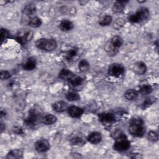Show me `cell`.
I'll list each match as a JSON object with an SVG mask.
<instances>
[{
    "label": "cell",
    "instance_id": "cell-16",
    "mask_svg": "<svg viewBox=\"0 0 159 159\" xmlns=\"http://www.w3.org/2000/svg\"><path fill=\"white\" fill-rule=\"evenodd\" d=\"M74 76H75V74L72 71L67 69H62L58 74V76L62 80H70Z\"/></svg>",
    "mask_w": 159,
    "mask_h": 159
},
{
    "label": "cell",
    "instance_id": "cell-17",
    "mask_svg": "<svg viewBox=\"0 0 159 159\" xmlns=\"http://www.w3.org/2000/svg\"><path fill=\"white\" fill-rule=\"evenodd\" d=\"M36 66V61L33 58H29L23 65V68L25 70L30 71L34 70Z\"/></svg>",
    "mask_w": 159,
    "mask_h": 159
},
{
    "label": "cell",
    "instance_id": "cell-22",
    "mask_svg": "<svg viewBox=\"0 0 159 159\" xmlns=\"http://www.w3.org/2000/svg\"><path fill=\"white\" fill-rule=\"evenodd\" d=\"M24 13L27 16H31L33 15L35 11H36V8L34 4H27L24 8Z\"/></svg>",
    "mask_w": 159,
    "mask_h": 159
},
{
    "label": "cell",
    "instance_id": "cell-9",
    "mask_svg": "<svg viewBox=\"0 0 159 159\" xmlns=\"http://www.w3.org/2000/svg\"><path fill=\"white\" fill-rule=\"evenodd\" d=\"M35 148L39 152H45L49 150L50 144L46 139H40L35 142Z\"/></svg>",
    "mask_w": 159,
    "mask_h": 159
},
{
    "label": "cell",
    "instance_id": "cell-1",
    "mask_svg": "<svg viewBox=\"0 0 159 159\" xmlns=\"http://www.w3.org/2000/svg\"><path fill=\"white\" fill-rule=\"evenodd\" d=\"M129 131L131 135L135 137H142L145 133L143 121L140 118L135 117L130 120Z\"/></svg>",
    "mask_w": 159,
    "mask_h": 159
},
{
    "label": "cell",
    "instance_id": "cell-8",
    "mask_svg": "<svg viewBox=\"0 0 159 159\" xmlns=\"http://www.w3.org/2000/svg\"><path fill=\"white\" fill-rule=\"evenodd\" d=\"M99 119L101 123L104 125H109L114 122L116 120V117L113 113L104 112L99 115Z\"/></svg>",
    "mask_w": 159,
    "mask_h": 159
},
{
    "label": "cell",
    "instance_id": "cell-23",
    "mask_svg": "<svg viewBox=\"0 0 159 159\" xmlns=\"http://www.w3.org/2000/svg\"><path fill=\"white\" fill-rule=\"evenodd\" d=\"M110 42L112 43V44L114 47H116V48H117L119 49L122 46V45L123 43L122 39L118 35H116V36H114L113 37H112L111 39L110 40Z\"/></svg>",
    "mask_w": 159,
    "mask_h": 159
},
{
    "label": "cell",
    "instance_id": "cell-30",
    "mask_svg": "<svg viewBox=\"0 0 159 159\" xmlns=\"http://www.w3.org/2000/svg\"><path fill=\"white\" fill-rule=\"evenodd\" d=\"M77 53H78V50L76 48H72L67 52L66 58L68 60H71L76 56Z\"/></svg>",
    "mask_w": 159,
    "mask_h": 159
},
{
    "label": "cell",
    "instance_id": "cell-36",
    "mask_svg": "<svg viewBox=\"0 0 159 159\" xmlns=\"http://www.w3.org/2000/svg\"><path fill=\"white\" fill-rule=\"evenodd\" d=\"M153 103V101L150 99H147L143 101V102L142 104V107L143 109H145L147 107H148L150 105H151Z\"/></svg>",
    "mask_w": 159,
    "mask_h": 159
},
{
    "label": "cell",
    "instance_id": "cell-15",
    "mask_svg": "<svg viewBox=\"0 0 159 159\" xmlns=\"http://www.w3.org/2000/svg\"><path fill=\"white\" fill-rule=\"evenodd\" d=\"M127 2H128L127 1H116L112 6V11L116 13L122 12L124 10V7H125V4Z\"/></svg>",
    "mask_w": 159,
    "mask_h": 159
},
{
    "label": "cell",
    "instance_id": "cell-2",
    "mask_svg": "<svg viewBox=\"0 0 159 159\" xmlns=\"http://www.w3.org/2000/svg\"><path fill=\"white\" fill-rule=\"evenodd\" d=\"M149 11L146 7H140L135 13L129 17V20L131 23L142 22L149 17Z\"/></svg>",
    "mask_w": 159,
    "mask_h": 159
},
{
    "label": "cell",
    "instance_id": "cell-21",
    "mask_svg": "<svg viewBox=\"0 0 159 159\" xmlns=\"http://www.w3.org/2000/svg\"><path fill=\"white\" fill-rule=\"evenodd\" d=\"M124 96H125V99L129 101L135 100L138 96V93L135 89H130L125 91V93L124 94Z\"/></svg>",
    "mask_w": 159,
    "mask_h": 159
},
{
    "label": "cell",
    "instance_id": "cell-5",
    "mask_svg": "<svg viewBox=\"0 0 159 159\" xmlns=\"http://www.w3.org/2000/svg\"><path fill=\"white\" fill-rule=\"evenodd\" d=\"M130 147V142L127 140L125 136L117 139L116 142L114 143L113 148L115 150L118 152H124L128 150Z\"/></svg>",
    "mask_w": 159,
    "mask_h": 159
},
{
    "label": "cell",
    "instance_id": "cell-3",
    "mask_svg": "<svg viewBox=\"0 0 159 159\" xmlns=\"http://www.w3.org/2000/svg\"><path fill=\"white\" fill-rule=\"evenodd\" d=\"M57 42L52 39L42 38L39 39L36 42V47L44 51H52L56 48Z\"/></svg>",
    "mask_w": 159,
    "mask_h": 159
},
{
    "label": "cell",
    "instance_id": "cell-12",
    "mask_svg": "<svg viewBox=\"0 0 159 159\" xmlns=\"http://www.w3.org/2000/svg\"><path fill=\"white\" fill-rule=\"evenodd\" d=\"M102 140L101 134L98 132H93L88 137V140L93 144H98Z\"/></svg>",
    "mask_w": 159,
    "mask_h": 159
},
{
    "label": "cell",
    "instance_id": "cell-11",
    "mask_svg": "<svg viewBox=\"0 0 159 159\" xmlns=\"http://www.w3.org/2000/svg\"><path fill=\"white\" fill-rule=\"evenodd\" d=\"M133 70L137 74L143 75L147 71V66L145 63L142 61H137L134 65Z\"/></svg>",
    "mask_w": 159,
    "mask_h": 159
},
{
    "label": "cell",
    "instance_id": "cell-34",
    "mask_svg": "<svg viewBox=\"0 0 159 159\" xmlns=\"http://www.w3.org/2000/svg\"><path fill=\"white\" fill-rule=\"evenodd\" d=\"M148 138L149 140H150L153 142H156L158 140V134L156 132L150 131L148 134Z\"/></svg>",
    "mask_w": 159,
    "mask_h": 159
},
{
    "label": "cell",
    "instance_id": "cell-25",
    "mask_svg": "<svg viewBox=\"0 0 159 159\" xmlns=\"http://www.w3.org/2000/svg\"><path fill=\"white\" fill-rule=\"evenodd\" d=\"M29 25H30L32 27H39L42 25V21L41 20L37 17H32L30 19H29L28 22Z\"/></svg>",
    "mask_w": 159,
    "mask_h": 159
},
{
    "label": "cell",
    "instance_id": "cell-14",
    "mask_svg": "<svg viewBox=\"0 0 159 159\" xmlns=\"http://www.w3.org/2000/svg\"><path fill=\"white\" fill-rule=\"evenodd\" d=\"M53 109L58 112H61L68 109V104L64 101H58L52 105Z\"/></svg>",
    "mask_w": 159,
    "mask_h": 159
},
{
    "label": "cell",
    "instance_id": "cell-13",
    "mask_svg": "<svg viewBox=\"0 0 159 159\" xmlns=\"http://www.w3.org/2000/svg\"><path fill=\"white\" fill-rule=\"evenodd\" d=\"M104 50L107 53V54L109 56H111V57L116 55L119 51V48L114 47L112 44V43L110 42V40L106 43L104 46Z\"/></svg>",
    "mask_w": 159,
    "mask_h": 159
},
{
    "label": "cell",
    "instance_id": "cell-26",
    "mask_svg": "<svg viewBox=\"0 0 159 159\" xmlns=\"http://www.w3.org/2000/svg\"><path fill=\"white\" fill-rule=\"evenodd\" d=\"M69 81L72 86H78L82 84V83L83 81V79L80 76H77L75 75L72 78H71L69 80Z\"/></svg>",
    "mask_w": 159,
    "mask_h": 159
},
{
    "label": "cell",
    "instance_id": "cell-27",
    "mask_svg": "<svg viewBox=\"0 0 159 159\" xmlns=\"http://www.w3.org/2000/svg\"><path fill=\"white\" fill-rule=\"evenodd\" d=\"M152 87L149 84H144L140 88L139 92L142 95H147L152 91Z\"/></svg>",
    "mask_w": 159,
    "mask_h": 159
},
{
    "label": "cell",
    "instance_id": "cell-33",
    "mask_svg": "<svg viewBox=\"0 0 159 159\" xmlns=\"http://www.w3.org/2000/svg\"><path fill=\"white\" fill-rule=\"evenodd\" d=\"M71 143L73 145H80L83 143V140L80 137H75L71 139Z\"/></svg>",
    "mask_w": 159,
    "mask_h": 159
},
{
    "label": "cell",
    "instance_id": "cell-29",
    "mask_svg": "<svg viewBox=\"0 0 159 159\" xmlns=\"http://www.w3.org/2000/svg\"><path fill=\"white\" fill-rule=\"evenodd\" d=\"M66 98L70 101H77L80 99V96L76 93L70 91V92H68L66 93Z\"/></svg>",
    "mask_w": 159,
    "mask_h": 159
},
{
    "label": "cell",
    "instance_id": "cell-6",
    "mask_svg": "<svg viewBox=\"0 0 159 159\" xmlns=\"http://www.w3.org/2000/svg\"><path fill=\"white\" fill-rule=\"evenodd\" d=\"M39 117V113L36 109H31L25 119L24 122L27 126L34 127L37 124Z\"/></svg>",
    "mask_w": 159,
    "mask_h": 159
},
{
    "label": "cell",
    "instance_id": "cell-4",
    "mask_svg": "<svg viewBox=\"0 0 159 159\" xmlns=\"http://www.w3.org/2000/svg\"><path fill=\"white\" fill-rule=\"evenodd\" d=\"M33 37L32 31L29 29H25L19 31L16 35V40L21 45H25L28 43Z\"/></svg>",
    "mask_w": 159,
    "mask_h": 159
},
{
    "label": "cell",
    "instance_id": "cell-32",
    "mask_svg": "<svg viewBox=\"0 0 159 159\" xmlns=\"http://www.w3.org/2000/svg\"><path fill=\"white\" fill-rule=\"evenodd\" d=\"M1 43H3L4 41H5L6 39H7L9 37V32L3 28L1 29Z\"/></svg>",
    "mask_w": 159,
    "mask_h": 159
},
{
    "label": "cell",
    "instance_id": "cell-18",
    "mask_svg": "<svg viewBox=\"0 0 159 159\" xmlns=\"http://www.w3.org/2000/svg\"><path fill=\"white\" fill-rule=\"evenodd\" d=\"M59 27L62 31H69L73 28V24L68 20H63L60 22Z\"/></svg>",
    "mask_w": 159,
    "mask_h": 159
},
{
    "label": "cell",
    "instance_id": "cell-28",
    "mask_svg": "<svg viewBox=\"0 0 159 159\" xmlns=\"http://www.w3.org/2000/svg\"><path fill=\"white\" fill-rule=\"evenodd\" d=\"M112 17L109 15H106L99 21V24L101 26H107L111 24V23L112 22Z\"/></svg>",
    "mask_w": 159,
    "mask_h": 159
},
{
    "label": "cell",
    "instance_id": "cell-20",
    "mask_svg": "<svg viewBox=\"0 0 159 159\" xmlns=\"http://www.w3.org/2000/svg\"><path fill=\"white\" fill-rule=\"evenodd\" d=\"M57 120L56 116L52 114H47L42 119V121L45 125H51L55 123Z\"/></svg>",
    "mask_w": 159,
    "mask_h": 159
},
{
    "label": "cell",
    "instance_id": "cell-35",
    "mask_svg": "<svg viewBox=\"0 0 159 159\" xmlns=\"http://www.w3.org/2000/svg\"><path fill=\"white\" fill-rule=\"evenodd\" d=\"M11 77V74L8 71L2 70L1 71V79L2 80H7Z\"/></svg>",
    "mask_w": 159,
    "mask_h": 159
},
{
    "label": "cell",
    "instance_id": "cell-31",
    "mask_svg": "<svg viewBox=\"0 0 159 159\" xmlns=\"http://www.w3.org/2000/svg\"><path fill=\"white\" fill-rule=\"evenodd\" d=\"M124 24H125V20L123 19L119 18L115 20L114 23V28H115L117 30H119L124 26Z\"/></svg>",
    "mask_w": 159,
    "mask_h": 159
},
{
    "label": "cell",
    "instance_id": "cell-19",
    "mask_svg": "<svg viewBox=\"0 0 159 159\" xmlns=\"http://www.w3.org/2000/svg\"><path fill=\"white\" fill-rule=\"evenodd\" d=\"M23 157V152L21 150L16 149L10 151L6 156L7 158H22Z\"/></svg>",
    "mask_w": 159,
    "mask_h": 159
},
{
    "label": "cell",
    "instance_id": "cell-10",
    "mask_svg": "<svg viewBox=\"0 0 159 159\" xmlns=\"http://www.w3.org/2000/svg\"><path fill=\"white\" fill-rule=\"evenodd\" d=\"M67 111L69 116L74 118L80 117L83 114V112H84L82 108L77 106H74L68 107L67 109Z\"/></svg>",
    "mask_w": 159,
    "mask_h": 159
},
{
    "label": "cell",
    "instance_id": "cell-37",
    "mask_svg": "<svg viewBox=\"0 0 159 159\" xmlns=\"http://www.w3.org/2000/svg\"><path fill=\"white\" fill-rule=\"evenodd\" d=\"M5 129V126H4V124L2 123L1 124V132H2Z\"/></svg>",
    "mask_w": 159,
    "mask_h": 159
},
{
    "label": "cell",
    "instance_id": "cell-7",
    "mask_svg": "<svg viewBox=\"0 0 159 159\" xmlns=\"http://www.w3.org/2000/svg\"><path fill=\"white\" fill-rule=\"evenodd\" d=\"M124 67L119 63H113L109 68V73L114 77H119L124 73Z\"/></svg>",
    "mask_w": 159,
    "mask_h": 159
},
{
    "label": "cell",
    "instance_id": "cell-24",
    "mask_svg": "<svg viewBox=\"0 0 159 159\" xmlns=\"http://www.w3.org/2000/svg\"><path fill=\"white\" fill-rule=\"evenodd\" d=\"M78 68L81 72H83V73L87 72L90 68L89 63L86 60H84V59L81 60L78 64Z\"/></svg>",
    "mask_w": 159,
    "mask_h": 159
}]
</instances>
